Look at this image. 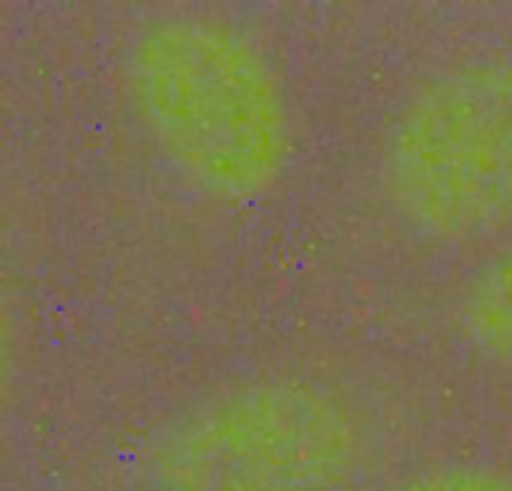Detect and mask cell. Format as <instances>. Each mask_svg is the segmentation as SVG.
Masks as SVG:
<instances>
[{
    "label": "cell",
    "instance_id": "6da1fadb",
    "mask_svg": "<svg viewBox=\"0 0 512 491\" xmlns=\"http://www.w3.org/2000/svg\"><path fill=\"white\" fill-rule=\"evenodd\" d=\"M129 102L186 186L228 207L267 198L291 165L282 81L240 27L171 15L147 24L126 57Z\"/></svg>",
    "mask_w": 512,
    "mask_h": 491
},
{
    "label": "cell",
    "instance_id": "5b68a950",
    "mask_svg": "<svg viewBox=\"0 0 512 491\" xmlns=\"http://www.w3.org/2000/svg\"><path fill=\"white\" fill-rule=\"evenodd\" d=\"M387 491H512V474L492 465H441Z\"/></svg>",
    "mask_w": 512,
    "mask_h": 491
},
{
    "label": "cell",
    "instance_id": "3957f363",
    "mask_svg": "<svg viewBox=\"0 0 512 491\" xmlns=\"http://www.w3.org/2000/svg\"><path fill=\"white\" fill-rule=\"evenodd\" d=\"M366 456L357 417L306 381H252L180 417L153 453L162 491H345Z\"/></svg>",
    "mask_w": 512,
    "mask_h": 491
},
{
    "label": "cell",
    "instance_id": "277c9868",
    "mask_svg": "<svg viewBox=\"0 0 512 491\" xmlns=\"http://www.w3.org/2000/svg\"><path fill=\"white\" fill-rule=\"evenodd\" d=\"M459 324L486 360L512 369V246L468 279L459 300Z\"/></svg>",
    "mask_w": 512,
    "mask_h": 491
},
{
    "label": "cell",
    "instance_id": "7a4b0ae2",
    "mask_svg": "<svg viewBox=\"0 0 512 491\" xmlns=\"http://www.w3.org/2000/svg\"><path fill=\"white\" fill-rule=\"evenodd\" d=\"M384 186L429 240L512 231V63H465L420 87L387 132Z\"/></svg>",
    "mask_w": 512,
    "mask_h": 491
}]
</instances>
